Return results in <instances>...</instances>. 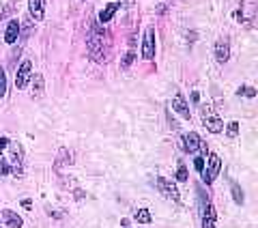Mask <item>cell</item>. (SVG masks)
I'll return each instance as SVG.
<instances>
[{
	"label": "cell",
	"instance_id": "cell-18",
	"mask_svg": "<svg viewBox=\"0 0 258 228\" xmlns=\"http://www.w3.org/2000/svg\"><path fill=\"white\" fill-rule=\"evenodd\" d=\"M5 95H7V73L0 67V99H3Z\"/></svg>",
	"mask_w": 258,
	"mask_h": 228
},
{
	"label": "cell",
	"instance_id": "cell-4",
	"mask_svg": "<svg viewBox=\"0 0 258 228\" xmlns=\"http://www.w3.org/2000/svg\"><path fill=\"white\" fill-rule=\"evenodd\" d=\"M32 76V63L30 61H22V65L15 71V86L18 88H26Z\"/></svg>",
	"mask_w": 258,
	"mask_h": 228
},
{
	"label": "cell",
	"instance_id": "cell-19",
	"mask_svg": "<svg viewBox=\"0 0 258 228\" xmlns=\"http://www.w3.org/2000/svg\"><path fill=\"white\" fill-rule=\"evenodd\" d=\"M232 196H235L237 205H243V192H241V187L237 183H232Z\"/></svg>",
	"mask_w": 258,
	"mask_h": 228
},
{
	"label": "cell",
	"instance_id": "cell-14",
	"mask_svg": "<svg viewBox=\"0 0 258 228\" xmlns=\"http://www.w3.org/2000/svg\"><path fill=\"white\" fill-rule=\"evenodd\" d=\"M120 9V5L118 3H110L108 7H106V9H103L101 13H99V22L101 24H106V22H110L112 18H114V13Z\"/></svg>",
	"mask_w": 258,
	"mask_h": 228
},
{
	"label": "cell",
	"instance_id": "cell-17",
	"mask_svg": "<svg viewBox=\"0 0 258 228\" xmlns=\"http://www.w3.org/2000/svg\"><path fill=\"white\" fill-rule=\"evenodd\" d=\"M237 95L239 97H247V99H252V97H256V91L252 86H241L239 91H237Z\"/></svg>",
	"mask_w": 258,
	"mask_h": 228
},
{
	"label": "cell",
	"instance_id": "cell-23",
	"mask_svg": "<svg viewBox=\"0 0 258 228\" xmlns=\"http://www.w3.org/2000/svg\"><path fill=\"white\" fill-rule=\"evenodd\" d=\"M194 168H196L198 173H203V168H205V157L203 155H198L196 159H194Z\"/></svg>",
	"mask_w": 258,
	"mask_h": 228
},
{
	"label": "cell",
	"instance_id": "cell-1",
	"mask_svg": "<svg viewBox=\"0 0 258 228\" xmlns=\"http://www.w3.org/2000/svg\"><path fill=\"white\" fill-rule=\"evenodd\" d=\"M86 45H88V56L97 63H103L106 61V47H108V41H106V32L99 24H93L91 26V32L86 37Z\"/></svg>",
	"mask_w": 258,
	"mask_h": 228
},
{
	"label": "cell",
	"instance_id": "cell-25",
	"mask_svg": "<svg viewBox=\"0 0 258 228\" xmlns=\"http://www.w3.org/2000/svg\"><path fill=\"white\" fill-rule=\"evenodd\" d=\"M7 146H9V138H0V153H3Z\"/></svg>",
	"mask_w": 258,
	"mask_h": 228
},
{
	"label": "cell",
	"instance_id": "cell-7",
	"mask_svg": "<svg viewBox=\"0 0 258 228\" xmlns=\"http://www.w3.org/2000/svg\"><path fill=\"white\" fill-rule=\"evenodd\" d=\"M172 110L179 114L181 119H185V121H189L191 119V114H189V105H187V101H185V97L183 95H179L176 93L174 97H172Z\"/></svg>",
	"mask_w": 258,
	"mask_h": 228
},
{
	"label": "cell",
	"instance_id": "cell-2",
	"mask_svg": "<svg viewBox=\"0 0 258 228\" xmlns=\"http://www.w3.org/2000/svg\"><path fill=\"white\" fill-rule=\"evenodd\" d=\"M220 170H222V159L215 155V153H211L209 155V166L207 168H203V181L205 183H213L215 179H217V175H220Z\"/></svg>",
	"mask_w": 258,
	"mask_h": 228
},
{
	"label": "cell",
	"instance_id": "cell-24",
	"mask_svg": "<svg viewBox=\"0 0 258 228\" xmlns=\"http://www.w3.org/2000/svg\"><path fill=\"white\" fill-rule=\"evenodd\" d=\"M176 179L183 183V181H187V168L185 166H179V173H176Z\"/></svg>",
	"mask_w": 258,
	"mask_h": 228
},
{
	"label": "cell",
	"instance_id": "cell-21",
	"mask_svg": "<svg viewBox=\"0 0 258 228\" xmlns=\"http://www.w3.org/2000/svg\"><path fill=\"white\" fill-rule=\"evenodd\" d=\"M134 59H136V52H134V47L127 52V56L123 59V69H127V67H132V63H134Z\"/></svg>",
	"mask_w": 258,
	"mask_h": 228
},
{
	"label": "cell",
	"instance_id": "cell-5",
	"mask_svg": "<svg viewBox=\"0 0 258 228\" xmlns=\"http://www.w3.org/2000/svg\"><path fill=\"white\" fill-rule=\"evenodd\" d=\"M155 185H157V190L164 194L166 198H170L174 202L181 200V194H179V190H176V185L172 181H168V179H164V177H157V183Z\"/></svg>",
	"mask_w": 258,
	"mask_h": 228
},
{
	"label": "cell",
	"instance_id": "cell-12",
	"mask_svg": "<svg viewBox=\"0 0 258 228\" xmlns=\"http://www.w3.org/2000/svg\"><path fill=\"white\" fill-rule=\"evenodd\" d=\"M228 56H230V47H228V41H217L215 43V59L217 63H226L228 61Z\"/></svg>",
	"mask_w": 258,
	"mask_h": 228
},
{
	"label": "cell",
	"instance_id": "cell-9",
	"mask_svg": "<svg viewBox=\"0 0 258 228\" xmlns=\"http://www.w3.org/2000/svg\"><path fill=\"white\" fill-rule=\"evenodd\" d=\"M215 219H217L215 209H213L211 202H207L203 207V228H215Z\"/></svg>",
	"mask_w": 258,
	"mask_h": 228
},
{
	"label": "cell",
	"instance_id": "cell-26",
	"mask_svg": "<svg viewBox=\"0 0 258 228\" xmlns=\"http://www.w3.org/2000/svg\"><path fill=\"white\" fill-rule=\"evenodd\" d=\"M22 207H24V209H30V207H32V202L26 198V200H22Z\"/></svg>",
	"mask_w": 258,
	"mask_h": 228
},
{
	"label": "cell",
	"instance_id": "cell-20",
	"mask_svg": "<svg viewBox=\"0 0 258 228\" xmlns=\"http://www.w3.org/2000/svg\"><path fill=\"white\" fill-rule=\"evenodd\" d=\"M226 134H228L230 138H237L239 136V123H237V121L228 123V127H226Z\"/></svg>",
	"mask_w": 258,
	"mask_h": 228
},
{
	"label": "cell",
	"instance_id": "cell-13",
	"mask_svg": "<svg viewBox=\"0 0 258 228\" xmlns=\"http://www.w3.org/2000/svg\"><path fill=\"white\" fill-rule=\"evenodd\" d=\"M28 11L35 20H43V0H28Z\"/></svg>",
	"mask_w": 258,
	"mask_h": 228
},
{
	"label": "cell",
	"instance_id": "cell-8",
	"mask_svg": "<svg viewBox=\"0 0 258 228\" xmlns=\"http://www.w3.org/2000/svg\"><path fill=\"white\" fill-rule=\"evenodd\" d=\"M183 146H185V151H187V153H198L205 144H203V140L198 138V134L187 132V134L183 136Z\"/></svg>",
	"mask_w": 258,
	"mask_h": 228
},
{
	"label": "cell",
	"instance_id": "cell-16",
	"mask_svg": "<svg viewBox=\"0 0 258 228\" xmlns=\"http://www.w3.org/2000/svg\"><path fill=\"white\" fill-rule=\"evenodd\" d=\"M136 219H138L140 224H149L151 222V211L149 209H140L138 213H136Z\"/></svg>",
	"mask_w": 258,
	"mask_h": 228
},
{
	"label": "cell",
	"instance_id": "cell-6",
	"mask_svg": "<svg viewBox=\"0 0 258 228\" xmlns=\"http://www.w3.org/2000/svg\"><path fill=\"white\" fill-rule=\"evenodd\" d=\"M142 59L153 61L155 59V28H147L144 35V45H142Z\"/></svg>",
	"mask_w": 258,
	"mask_h": 228
},
{
	"label": "cell",
	"instance_id": "cell-3",
	"mask_svg": "<svg viewBox=\"0 0 258 228\" xmlns=\"http://www.w3.org/2000/svg\"><path fill=\"white\" fill-rule=\"evenodd\" d=\"M203 123H205V127H207L211 134H222V132H224L222 119L217 117V114H213L211 108H205V105H203Z\"/></svg>",
	"mask_w": 258,
	"mask_h": 228
},
{
	"label": "cell",
	"instance_id": "cell-15",
	"mask_svg": "<svg viewBox=\"0 0 258 228\" xmlns=\"http://www.w3.org/2000/svg\"><path fill=\"white\" fill-rule=\"evenodd\" d=\"M32 80V97H41L43 95V76H37L30 78Z\"/></svg>",
	"mask_w": 258,
	"mask_h": 228
},
{
	"label": "cell",
	"instance_id": "cell-10",
	"mask_svg": "<svg viewBox=\"0 0 258 228\" xmlns=\"http://www.w3.org/2000/svg\"><path fill=\"white\" fill-rule=\"evenodd\" d=\"M0 222H5L9 228H22V217L15 213V211H9V209H5L3 211V217H0Z\"/></svg>",
	"mask_w": 258,
	"mask_h": 228
},
{
	"label": "cell",
	"instance_id": "cell-11",
	"mask_svg": "<svg viewBox=\"0 0 258 228\" xmlns=\"http://www.w3.org/2000/svg\"><path fill=\"white\" fill-rule=\"evenodd\" d=\"M18 37H20V22L18 20H11L9 26H7V30H5V41L11 45V43L18 41Z\"/></svg>",
	"mask_w": 258,
	"mask_h": 228
},
{
	"label": "cell",
	"instance_id": "cell-27",
	"mask_svg": "<svg viewBox=\"0 0 258 228\" xmlns=\"http://www.w3.org/2000/svg\"><path fill=\"white\" fill-rule=\"evenodd\" d=\"M0 228H3V222H0Z\"/></svg>",
	"mask_w": 258,
	"mask_h": 228
},
{
	"label": "cell",
	"instance_id": "cell-22",
	"mask_svg": "<svg viewBox=\"0 0 258 228\" xmlns=\"http://www.w3.org/2000/svg\"><path fill=\"white\" fill-rule=\"evenodd\" d=\"M9 173H11V166H9V161H7V159H0V177L9 175Z\"/></svg>",
	"mask_w": 258,
	"mask_h": 228
}]
</instances>
